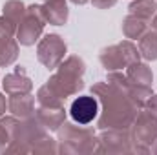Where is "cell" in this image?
Wrapping results in <instances>:
<instances>
[{
    "mask_svg": "<svg viewBox=\"0 0 157 155\" xmlns=\"http://www.w3.org/2000/svg\"><path fill=\"white\" fill-rule=\"evenodd\" d=\"M6 153H59V144L55 139L49 137L46 126L37 117L22 119L18 120V126L15 130V137L11 144L7 146Z\"/></svg>",
    "mask_w": 157,
    "mask_h": 155,
    "instance_id": "obj_2",
    "label": "cell"
},
{
    "mask_svg": "<svg viewBox=\"0 0 157 155\" xmlns=\"http://www.w3.org/2000/svg\"><path fill=\"white\" fill-rule=\"evenodd\" d=\"M26 9L28 7H26V4L22 0H7L4 4V15L7 18H11L15 24H20V20L26 15Z\"/></svg>",
    "mask_w": 157,
    "mask_h": 155,
    "instance_id": "obj_21",
    "label": "cell"
},
{
    "mask_svg": "<svg viewBox=\"0 0 157 155\" xmlns=\"http://www.w3.org/2000/svg\"><path fill=\"white\" fill-rule=\"evenodd\" d=\"M150 152H152L154 155H157V141L154 142V144H152V148H150Z\"/></svg>",
    "mask_w": 157,
    "mask_h": 155,
    "instance_id": "obj_29",
    "label": "cell"
},
{
    "mask_svg": "<svg viewBox=\"0 0 157 155\" xmlns=\"http://www.w3.org/2000/svg\"><path fill=\"white\" fill-rule=\"evenodd\" d=\"M95 153L126 155L133 153V139L130 130H101L97 135Z\"/></svg>",
    "mask_w": 157,
    "mask_h": 155,
    "instance_id": "obj_7",
    "label": "cell"
},
{
    "mask_svg": "<svg viewBox=\"0 0 157 155\" xmlns=\"http://www.w3.org/2000/svg\"><path fill=\"white\" fill-rule=\"evenodd\" d=\"M57 144L59 153L64 155H88L95 153L97 150V133L88 124L68 122L64 120L62 126L57 130Z\"/></svg>",
    "mask_w": 157,
    "mask_h": 155,
    "instance_id": "obj_4",
    "label": "cell"
},
{
    "mask_svg": "<svg viewBox=\"0 0 157 155\" xmlns=\"http://www.w3.org/2000/svg\"><path fill=\"white\" fill-rule=\"evenodd\" d=\"M44 26H46V18L42 15V7L40 6H28L24 18L20 20L18 28H17V40L20 46H33L35 42L42 39L44 33Z\"/></svg>",
    "mask_w": 157,
    "mask_h": 155,
    "instance_id": "obj_8",
    "label": "cell"
},
{
    "mask_svg": "<svg viewBox=\"0 0 157 155\" xmlns=\"http://www.w3.org/2000/svg\"><path fill=\"white\" fill-rule=\"evenodd\" d=\"M130 15L143 18L144 22H150L157 13V0H133L128 7Z\"/></svg>",
    "mask_w": 157,
    "mask_h": 155,
    "instance_id": "obj_19",
    "label": "cell"
},
{
    "mask_svg": "<svg viewBox=\"0 0 157 155\" xmlns=\"http://www.w3.org/2000/svg\"><path fill=\"white\" fill-rule=\"evenodd\" d=\"M91 95L99 100V130H130L139 108L135 102L115 86L104 82H95L91 86Z\"/></svg>",
    "mask_w": 157,
    "mask_h": 155,
    "instance_id": "obj_1",
    "label": "cell"
},
{
    "mask_svg": "<svg viewBox=\"0 0 157 155\" xmlns=\"http://www.w3.org/2000/svg\"><path fill=\"white\" fill-rule=\"evenodd\" d=\"M6 106H7V104H6V97L0 93V117L6 113Z\"/></svg>",
    "mask_w": 157,
    "mask_h": 155,
    "instance_id": "obj_26",
    "label": "cell"
},
{
    "mask_svg": "<svg viewBox=\"0 0 157 155\" xmlns=\"http://www.w3.org/2000/svg\"><path fill=\"white\" fill-rule=\"evenodd\" d=\"M40 7H42V15L46 18V24L64 26L68 22L70 9H68L66 0H46Z\"/></svg>",
    "mask_w": 157,
    "mask_h": 155,
    "instance_id": "obj_12",
    "label": "cell"
},
{
    "mask_svg": "<svg viewBox=\"0 0 157 155\" xmlns=\"http://www.w3.org/2000/svg\"><path fill=\"white\" fill-rule=\"evenodd\" d=\"M146 31H148V22H144L143 18H137V17H133L130 13H128V17H124L122 33L128 40H139Z\"/></svg>",
    "mask_w": 157,
    "mask_h": 155,
    "instance_id": "obj_16",
    "label": "cell"
},
{
    "mask_svg": "<svg viewBox=\"0 0 157 155\" xmlns=\"http://www.w3.org/2000/svg\"><path fill=\"white\" fill-rule=\"evenodd\" d=\"M143 110H146L150 115H154L157 119V93H155V95H152V97L148 99V102L144 104V108H143Z\"/></svg>",
    "mask_w": 157,
    "mask_h": 155,
    "instance_id": "obj_24",
    "label": "cell"
},
{
    "mask_svg": "<svg viewBox=\"0 0 157 155\" xmlns=\"http://www.w3.org/2000/svg\"><path fill=\"white\" fill-rule=\"evenodd\" d=\"M99 60H101V64L106 71H122L130 64L139 62L141 53H139V47L132 40H122L119 44H113V46H108V47L101 49Z\"/></svg>",
    "mask_w": 157,
    "mask_h": 155,
    "instance_id": "obj_5",
    "label": "cell"
},
{
    "mask_svg": "<svg viewBox=\"0 0 157 155\" xmlns=\"http://www.w3.org/2000/svg\"><path fill=\"white\" fill-rule=\"evenodd\" d=\"M97 9H110L117 4V0H90Z\"/></svg>",
    "mask_w": 157,
    "mask_h": 155,
    "instance_id": "obj_25",
    "label": "cell"
},
{
    "mask_svg": "<svg viewBox=\"0 0 157 155\" xmlns=\"http://www.w3.org/2000/svg\"><path fill=\"white\" fill-rule=\"evenodd\" d=\"M84 71H86L84 60L77 55H71L57 66V71L49 77L46 86L66 100L68 97L77 95L84 88Z\"/></svg>",
    "mask_w": 157,
    "mask_h": 155,
    "instance_id": "obj_3",
    "label": "cell"
},
{
    "mask_svg": "<svg viewBox=\"0 0 157 155\" xmlns=\"http://www.w3.org/2000/svg\"><path fill=\"white\" fill-rule=\"evenodd\" d=\"M133 153H150L152 144L157 141V119L146 110H139L132 128Z\"/></svg>",
    "mask_w": 157,
    "mask_h": 155,
    "instance_id": "obj_6",
    "label": "cell"
},
{
    "mask_svg": "<svg viewBox=\"0 0 157 155\" xmlns=\"http://www.w3.org/2000/svg\"><path fill=\"white\" fill-rule=\"evenodd\" d=\"M42 2H46V0H42Z\"/></svg>",
    "mask_w": 157,
    "mask_h": 155,
    "instance_id": "obj_30",
    "label": "cell"
},
{
    "mask_svg": "<svg viewBox=\"0 0 157 155\" xmlns=\"http://www.w3.org/2000/svg\"><path fill=\"white\" fill-rule=\"evenodd\" d=\"M37 102H39V106H62L64 99H60L57 93H53L44 84V86H40L39 91H37Z\"/></svg>",
    "mask_w": 157,
    "mask_h": 155,
    "instance_id": "obj_22",
    "label": "cell"
},
{
    "mask_svg": "<svg viewBox=\"0 0 157 155\" xmlns=\"http://www.w3.org/2000/svg\"><path fill=\"white\" fill-rule=\"evenodd\" d=\"M71 2H73L75 6H84V4H88L90 0H71Z\"/></svg>",
    "mask_w": 157,
    "mask_h": 155,
    "instance_id": "obj_28",
    "label": "cell"
},
{
    "mask_svg": "<svg viewBox=\"0 0 157 155\" xmlns=\"http://www.w3.org/2000/svg\"><path fill=\"white\" fill-rule=\"evenodd\" d=\"M70 115L77 124H91L99 117V100L93 95H80L71 102Z\"/></svg>",
    "mask_w": 157,
    "mask_h": 155,
    "instance_id": "obj_10",
    "label": "cell"
},
{
    "mask_svg": "<svg viewBox=\"0 0 157 155\" xmlns=\"http://www.w3.org/2000/svg\"><path fill=\"white\" fill-rule=\"evenodd\" d=\"M18 59V40L0 35V68H7Z\"/></svg>",
    "mask_w": 157,
    "mask_h": 155,
    "instance_id": "obj_17",
    "label": "cell"
},
{
    "mask_svg": "<svg viewBox=\"0 0 157 155\" xmlns=\"http://www.w3.org/2000/svg\"><path fill=\"white\" fill-rule=\"evenodd\" d=\"M139 53L144 60H157V31H146L139 39Z\"/></svg>",
    "mask_w": 157,
    "mask_h": 155,
    "instance_id": "obj_20",
    "label": "cell"
},
{
    "mask_svg": "<svg viewBox=\"0 0 157 155\" xmlns=\"http://www.w3.org/2000/svg\"><path fill=\"white\" fill-rule=\"evenodd\" d=\"M68 46L64 39L57 33H48L37 44V59L48 70H57V66L64 60Z\"/></svg>",
    "mask_w": 157,
    "mask_h": 155,
    "instance_id": "obj_9",
    "label": "cell"
},
{
    "mask_svg": "<svg viewBox=\"0 0 157 155\" xmlns=\"http://www.w3.org/2000/svg\"><path fill=\"white\" fill-rule=\"evenodd\" d=\"M35 117L46 126L48 131H57L66 120V108L62 106H39L35 110Z\"/></svg>",
    "mask_w": 157,
    "mask_h": 155,
    "instance_id": "obj_11",
    "label": "cell"
},
{
    "mask_svg": "<svg viewBox=\"0 0 157 155\" xmlns=\"http://www.w3.org/2000/svg\"><path fill=\"white\" fill-rule=\"evenodd\" d=\"M7 110L17 119H29L35 115V97L31 93H20V95H9Z\"/></svg>",
    "mask_w": 157,
    "mask_h": 155,
    "instance_id": "obj_13",
    "label": "cell"
},
{
    "mask_svg": "<svg viewBox=\"0 0 157 155\" xmlns=\"http://www.w3.org/2000/svg\"><path fill=\"white\" fill-rule=\"evenodd\" d=\"M17 28L18 24H15L11 18H7L6 15L0 17V35L2 37H17Z\"/></svg>",
    "mask_w": 157,
    "mask_h": 155,
    "instance_id": "obj_23",
    "label": "cell"
},
{
    "mask_svg": "<svg viewBox=\"0 0 157 155\" xmlns=\"http://www.w3.org/2000/svg\"><path fill=\"white\" fill-rule=\"evenodd\" d=\"M150 24H152V29H154V31H157V13L154 15V18L150 20Z\"/></svg>",
    "mask_w": 157,
    "mask_h": 155,
    "instance_id": "obj_27",
    "label": "cell"
},
{
    "mask_svg": "<svg viewBox=\"0 0 157 155\" xmlns=\"http://www.w3.org/2000/svg\"><path fill=\"white\" fill-rule=\"evenodd\" d=\"M126 77L130 82L133 84H139V86H152V80H154V73H152V68L146 64V62H133L126 68Z\"/></svg>",
    "mask_w": 157,
    "mask_h": 155,
    "instance_id": "obj_15",
    "label": "cell"
},
{
    "mask_svg": "<svg viewBox=\"0 0 157 155\" xmlns=\"http://www.w3.org/2000/svg\"><path fill=\"white\" fill-rule=\"evenodd\" d=\"M18 120L15 115L11 117H0V153H4L7 150V146L11 144L13 137H15V130L18 126Z\"/></svg>",
    "mask_w": 157,
    "mask_h": 155,
    "instance_id": "obj_18",
    "label": "cell"
},
{
    "mask_svg": "<svg viewBox=\"0 0 157 155\" xmlns=\"http://www.w3.org/2000/svg\"><path fill=\"white\" fill-rule=\"evenodd\" d=\"M2 88L7 95H20V93H31L33 82L24 73V70H17L13 73H7L2 80Z\"/></svg>",
    "mask_w": 157,
    "mask_h": 155,
    "instance_id": "obj_14",
    "label": "cell"
}]
</instances>
